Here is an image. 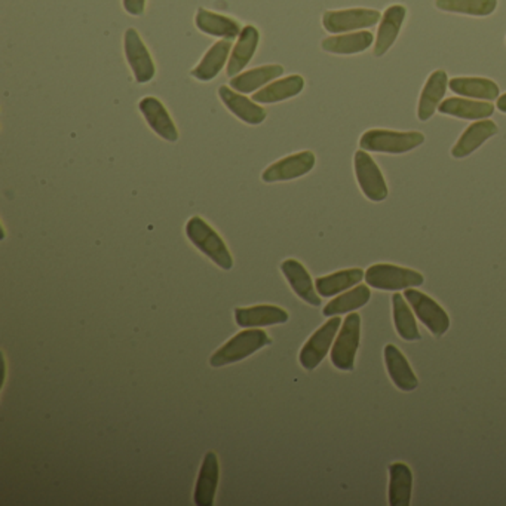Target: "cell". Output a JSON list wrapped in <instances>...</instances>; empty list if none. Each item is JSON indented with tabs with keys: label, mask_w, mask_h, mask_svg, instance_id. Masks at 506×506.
Returning a JSON list of instances; mask_svg holds the SVG:
<instances>
[{
	"label": "cell",
	"mask_w": 506,
	"mask_h": 506,
	"mask_svg": "<svg viewBox=\"0 0 506 506\" xmlns=\"http://www.w3.org/2000/svg\"><path fill=\"white\" fill-rule=\"evenodd\" d=\"M186 235L193 246L202 254H206L214 265H218L223 270L232 269L233 258L229 248L223 238L204 218L199 216L190 218L186 223Z\"/></svg>",
	"instance_id": "cell-1"
},
{
	"label": "cell",
	"mask_w": 506,
	"mask_h": 506,
	"mask_svg": "<svg viewBox=\"0 0 506 506\" xmlns=\"http://www.w3.org/2000/svg\"><path fill=\"white\" fill-rule=\"evenodd\" d=\"M425 143V134L419 131H392V129H369L359 138V146L366 152L402 155L418 149Z\"/></svg>",
	"instance_id": "cell-2"
},
{
	"label": "cell",
	"mask_w": 506,
	"mask_h": 506,
	"mask_svg": "<svg viewBox=\"0 0 506 506\" xmlns=\"http://www.w3.org/2000/svg\"><path fill=\"white\" fill-rule=\"evenodd\" d=\"M270 343L272 339L263 329H244L211 355L209 366L220 369L233 362L242 361Z\"/></svg>",
	"instance_id": "cell-3"
},
{
	"label": "cell",
	"mask_w": 506,
	"mask_h": 506,
	"mask_svg": "<svg viewBox=\"0 0 506 506\" xmlns=\"http://www.w3.org/2000/svg\"><path fill=\"white\" fill-rule=\"evenodd\" d=\"M367 286L380 291H401L422 286L425 278L420 272L390 263H378L366 270Z\"/></svg>",
	"instance_id": "cell-4"
},
{
	"label": "cell",
	"mask_w": 506,
	"mask_h": 506,
	"mask_svg": "<svg viewBox=\"0 0 506 506\" xmlns=\"http://www.w3.org/2000/svg\"><path fill=\"white\" fill-rule=\"evenodd\" d=\"M359 339H361V317L357 312H350L345 318L342 329L339 331L331 349V362L336 369L342 371L354 369Z\"/></svg>",
	"instance_id": "cell-5"
},
{
	"label": "cell",
	"mask_w": 506,
	"mask_h": 506,
	"mask_svg": "<svg viewBox=\"0 0 506 506\" xmlns=\"http://www.w3.org/2000/svg\"><path fill=\"white\" fill-rule=\"evenodd\" d=\"M404 298L409 301L414 315L435 338H441L450 329V317L434 299L416 288L404 289Z\"/></svg>",
	"instance_id": "cell-6"
},
{
	"label": "cell",
	"mask_w": 506,
	"mask_h": 506,
	"mask_svg": "<svg viewBox=\"0 0 506 506\" xmlns=\"http://www.w3.org/2000/svg\"><path fill=\"white\" fill-rule=\"evenodd\" d=\"M380 20H382V14L379 13L378 9H340V11H327L322 15V25L329 33L342 35V33L373 27Z\"/></svg>",
	"instance_id": "cell-7"
},
{
	"label": "cell",
	"mask_w": 506,
	"mask_h": 506,
	"mask_svg": "<svg viewBox=\"0 0 506 506\" xmlns=\"http://www.w3.org/2000/svg\"><path fill=\"white\" fill-rule=\"evenodd\" d=\"M355 176L364 197L371 202H382L388 197V185L379 165L366 150H358L354 157Z\"/></svg>",
	"instance_id": "cell-8"
},
{
	"label": "cell",
	"mask_w": 506,
	"mask_h": 506,
	"mask_svg": "<svg viewBox=\"0 0 506 506\" xmlns=\"http://www.w3.org/2000/svg\"><path fill=\"white\" fill-rule=\"evenodd\" d=\"M340 326H342V319L339 317H331L324 326L319 327L310 336L309 340L301 348L300 355H299L303 369H315L324 361L329 348L333 346L334 338L338 336Z\"/></svg>",
	"instance_id": "cell-9"
},
{
	"label": "cell",
	"mask_w": 506,
	"mask_h": 506,
	"mask_svg": "<svg viewBox=\"0 0 506 506\" xmlns=\"http://www.w3.org/2000/svg\"><path fill=\"white\" fill-rule=\"evenodd\" d=\"M125 56L137 84H149L157 75V66L149 49L136 28H128L124 36Z\"/></svg>",
	"instance_id": "cell-10"
},
{
	"label": "cell",
	"mask_w": 506,
	"mask_h": 506,
	"mask_svg": "<svg viewBox=\"0 0 506 506\" xmlns=\"http://www.w3.org/2000/svg\"><path fill=\"white\" fill-rule=\"evenodd\" d=\"M315 164H317V157L314 152L303 150V152L293 153L269 165L261 174V180L265 183L296 180L309 174L314 169Z\"/></svg>",
	"instance_id": "cell-11"
},
{
	"label": "cell",
	"mask_w": 506,
	"mask_h": 506,
	"mask_svg": "<svg viewBox=\"0 0 506 506\" xmlns=\"http://www.w3.org/2000/svg\"><path fill=\"white\" fill-rule=\"evenodd\" d=\"M138 109L153 133L169 143H176L178 140L180 134H178L177 126L159 98L145 96L138 103Z\"/></svg>",
	"instance_id": "cell-12"
},
{
	"label": "cell",
	"mask_w": 506,
	"mask_h": 506,
	"mask_svg": "<svg viewBox=\"0 0 506 506\" xmlns=\"http://www.w3.org/2000/svg\"><path fill=\"white\" fill-rule=\"evenodd\" d=\"M218 96H220L221 103L226 106V109L235 115L238 119H241L244 124L260 125L268 116L266 110L258 106V103L249 100L248 96L238 93L226 85H221L218 88Z\"/></svg>",
	"instance_id": "cell-13"
},
{
	"label": "cell",
	"mask_w": 506,
	"mask_h": 506,
	"mask_svg": "<svg viewBox=\"0 0 506 506\" xmlns=\"http://www.w3.org/2000/svg\"><path fill=\"white\" fill-rule=\"evenodd\" d=\"M406 15L407 8L404 5H390V8L386 9L374 42V56H385L392 48V45L400 36Z\"/></svg>",
	"instance_id": "cell-14"
},
{
	"label": "cell",
	"mask_w": 506,
	"mask_h": 506,
	"mask_svg": "<svg viewBox=\"0 0 506 506\" xmlns=\"http://www.w3.org/2000/svg\"><path fill=\"white\" fill-rule=\"evenodd\" d=\"M282 275L286 277L289 287L294 293L298 294V298L306 301L308 305H321V296L318 294L317 287L312 282L309 272L300 261L296 258H288L281 263Z\"/></svg>",
	"instance_id": "cell-15"
},
{
	"label": "cell",
	"mask_w": 506,
	"mask_h": 506,
	"mask_svg": "<svg viewBox=\"0 0 506 506\" xmlns=\"http://www.w3.org/2000/svg\"><path fill=\"white\" fill-rule=\"evenodd\" d=\"M383 357H385V366L390 380L398 390H401L402 392H411L418 388V376L414 374L410 362L397 346L392 343L386 345Z\"/></svg>",
	"instance_id": "cell-16"
},
{
	"label": "cell",
	"mask_w": 506,
	"mask_h": 506,
	"mask_svg": "<svg viewBox=\"0 0 506 506\" xmlns=\"http://www.w3.org/2000/svg\"><path fill=\"white\" fill-rule=\"evenodd\" d=\"M218 479H220V465H218V454L208 451L202 462L199 475H197L195 494H193L195 505H213L216 491H218Z\"/></svg>",
	"instance_id": "cell-17"
},
{
	"label": "cell",
	"mask_w": 506,
	"mask_h": 506,
	"mask_svg": "<svg viewBox=\"0 0 506 506\" xmlns=\"http://www.w3.org/2000/svg\"><path fill=\"white\" fill-rule=\"evenodd\" d=\"M447 86H449L447 72L435 70L430 73L425 86H423L420 98H419V121H430V117L434 116V113L441 106L442 98L446 96Z\"/></svg>",
	"instance_id": "cell-18"
},
{
	"label": "cell",
	"mask_w": 506,
	"mask_h": 506,
	"mask_svg": "<svg viewBox=\"0 0 506 506\" xmlns=\"http://www.w3.org/2000/svg\"><path fill=\"white\" fill-rule=\"evenodd\" d=\"M289 315L286 309L274 305H258L235 309V321L242 329L286 324Z\"/></svg>",
	"instance_id": "cell-19"
},
{
	"label": "cell",
	"mask_w": 506,
	"mask_h": 506,
	"mask_svg": "<svg viewBox=\"0 0 506 506\" xmlns=\"http://www.w3.org/2000/svg\"><path fill=\"white\" fill-rule=\"evenodd\" d=\"M498 125L494 124L491 119H481V121L471 124L468 128L463 131L462 136L456 141V145L451 149V157L456 159H463L470 157L471 153L481 147L489 138L498 134Z\"/></svg>",
	"instance_id": "cell-20"
},
{
	"label": "cell",
	"mask_w": 506,
	"mask_h": 506,
	"mask_svg": "<svg viewBox=\"0 0 506 506\" xmlns=\"http://www.w3.org/2000/svg\"><path fill=\"white\" fill-rule=\"evenodd\" d=\"M258 42H260V32L258 27L251 25L242 27L241 35L238 36V42L233 46L228 61V75L230 77L242 73L249 61L253 60L254 54L258 51Z\"/></svg>",
	"instance_id": "cell-21"
},
{
	"label": "cell",
	"mask_w": 506,
	"mask_h": 506,
	"mask_svg": "<svg viewBox=\"0 0 506 506\" xmlns=\"http://www.w3.org/2000/svg\"><path fill=\"white\" fill-rule=\"evenodd\" d=\"M195 25H197L199 32L206 33L209 36L226 39V41L237 39L242 32L241 25L237 20H233L230 16L213 13V11H208L206 8L197 9Z\"/></svg>",
	"instance_id": "cell-22"
},
{
	"label": "cell",
	"mask_w": 506,
	"mask_h": 506,
	"mask_svg": "<svg viewBox=\"0 0 506 506\" xmlns=\"http://www.w3.org/2000/svg\"><path fill=\"white\" fill-rule=\"evenodd\" d=\"M438 112L441 115L459 117V119L481 121V119H489L493 115L494 106L489 101L450 96L442 101L441 106L438 107Z\"/></svg>",
	"instance_id": "cell-23"
},
{
	"label": "cell",
	"mask_w": 506,
	"mask_h": 506,
	"mask_svg": "<svg viewBox=\"0 0 506 506\" xmlns=\"http://www.w3.org/2000/svg\"><path fill=\"white\" fill-rule=\"evenodd\" d=\"M232 48V41H226V39H221L218 44H214L213 46L207 51L201 63L190 72V75H192L195 79H197V81H213L214 77H218V73L223 70L226 63L229 61Z\"/></svg>",
	"instance_id": "cell-24"
},
{
	"label": "cell",
	"mask_w": 506,
	"mask_h": 506,
	"mask_svg": "<svg viewBox=\"0 0 506 506\" xmlns=\"http://www.w3.org/2000/svg\"><path fill=\"white\" fill-rule=\"evenodd\" d=\"M303 88H305V79L300 75H291L266 85L265 88L254 93L253 100L258 105H274L299 96Z\"/></svg>",
	"instance_id": "cell-25"
},
{
	"label": "cell",
	"mask_w": 506,
	"mask_h": 506,
	"mask_svg": "<svg viewBox=\"0 0 506 506\" xmlns=\"http://www.w3.org/2000/svg\"><path fill=\"white\" fill-rule=\"evenodd\" d=\"M373 42V33L361 30V32L342 33V35L327 37L322 41L321 46L326 53L354 56L367 51Z\"/></svg>",
	"instance_id": "cell-26"
},
{
	"label": "cell",
	"mask_w": 506,
	"mask_h": 506,
	"mask_svg": "<svg viewBox=\"0 0 506 506\" xmlns=\"http://www.w3.org/2000/svg\"><path fill=\"white\" fill-rule=\"evenodd\" d=\"M284 75V67L279 65H268L239 73L230 79V86L241 94L256 93L258 89L265 88L266 85L274 82L277 77Z\"/></svg>",
	"instance_id": "cell-27"
},
{
	"label": "cell",
	"mask_w": 506,
	"mask_h": 506,
	"mask_svg": "<svg viewBox=\"0 0 506 506\" xmlns=\"http://www.w3.org/2000/svg\"><path fill=\"white\" fill-rule=\"evenodd\" d=\"M449 88L466 98L486 101L499 98V85L486 77H453L449 81Z\"/></svg>",
	"instance_id": "cell-28"
},
{
	"label": "cell",
	"mask_w": 506,
	"mask_h": 506,
	"mask_svg": "<svg viewBox=\"0 0 506 506\" xmlns=\"http://www.w3.org/2000/svg\"><path fill=\"white\" fill-rule=\"evenodd\" d=\"M364 277H366V272L359 268L339 270L334 274L318 278L315 281V287H317L318 294L321 298H334V296L343 293L346 289L358 286Z\"/></svg>",
	"instance_id": "cell-29"
},
{
	"label": "cell",
	"mask_w": 506,
	"mask_h": 506,
	"mask_svg": "<svg viewBox=\"0 0 506 506\" xmlns=\"http://www.w3.org/2000/svg\"><path fill=\"white\" fill-rule=\"evenodd\" d=\"M413 472L404 462L390 463V505L409 506L411 502Z\"/></svg>",
	"instance_id": "cell-30"
},
{
	"label": "cell",
	"mask_w": 506,
	"mask_h": 506,
	"mask_svg": "<svg viewBox=\"0 0 506 506\" xmlns=\"http://www.w3.org/2000/svg\"><path fill=\"white\" fill-rule=\"evenodd\" d=\"M392 309H394V326L398 336L406 342H418L420 340L418 322L414 318L409 301L404 298V294L395 293L392 296Z\"/></svg>",
	"instance_id": "cell-31"
},
{
	"label": "cell",
	"mask_w": 506,
	"mask_h": 506,
	"mask_svg": "<svg viewBox=\"0 0 506 506\" xmlns=\"http://www.w3.org/2000/svg\"><path fill=\"white\" fill-rule=\"evenodd\" d=\"M369 298H371V291H369V286L354 287V288H350L349 291L340 294L339 298L327 303L326 308L322 309V315L331 318L349 314V312H354L362 306H366Z\"/></svg>",
	"instance_id": "cell-32"
},
{
	"label": "cell",
	"mask_w": 506,
	"mask_h": 506,
	"mask_svg": "<svg viewBox=\"0 0 506 506\" xmlns=\"http://www.w3.org/2000/svg\"><path fill=\"white\" fill-rule=\"evenodd\" d=\"M435 6L444 13L489 16L498 8V0H435Z\"/></svg>",
	"instance_id": "cell-33"
},
{
	"label": "cell",
	"mask_w": 506,
	"mask_h": 506,
	"mask_svg": "<svg viewBox=\"0 0 506 506\" xmlns=\"http://www.w3.org/2000/svg\"><path fill=\"white\" fill-rule=\"evenodd\" d=\"M122 4L129 15L140 16L145 14L146 0H122Z\"/></svg>",
	"instance_id": "cell-34"
},
{
	"label": "cell",
	"mask_w": 506,
	"mask_h": 506,
	"mask_svg": "<svg viewBox=\"0 0 506 506\" xmlns=\"http://www.w3.org/2000/svg\"><path fill=\"white\" fill-rule=\"evenodd\" d=\"M496 107L502 113H506V93L503 96H499L496 100Z\"/></svg>",
	"instance_id": "cell-35"
}]
</instances>
